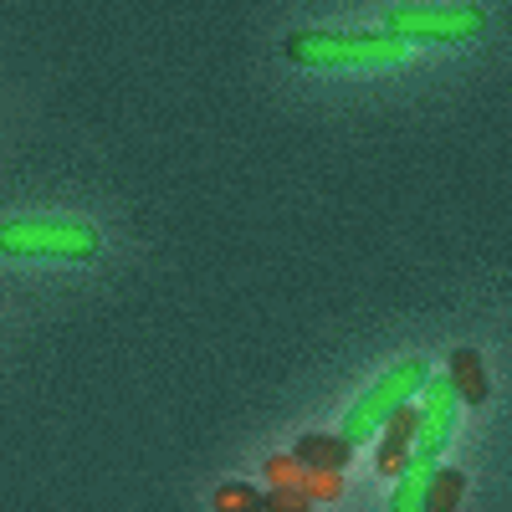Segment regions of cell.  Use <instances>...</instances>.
Wrapping results in <instances>:
<instances>
[{"mask_svg": "<svg viewBox=\"0 0 512 512\" xmlns=\"http://www.w3.org/2000/svg\"><path fill=\"white\" fill-rule=\"evenodd\" d=\"M282 52L297 67H390L405 62L410 41L390 31H292Z\"/></svg>", "mask_w": 512, "mask_h": 512, "instance_id": "1", "label": "cell"}, {"mask_svg": "<svg viewBox=\"0 0 512 512\" xmlns=\"http://www.w3.org/2000/svg\"><path fill=\"white\" fill-rule=\"evenodd\" d=\"M103 246L98 226L77 216H26L0 221V251L6 256H57V262H93Z\"/></svg>", "mask_w": 512, "mask_h": 512, "instance_id": "2", "label": "cell"}, {"mask_svg": "<svg viewBox=\"0 0 512 512\" xmlns=\"http://www.w3.org/2000/svg\"><path fill=\"white\" fill-rule=\"evenodd\" d=\"M425 379H431V364H425V359H405V364H395L379 384H369V390L354 400V410L344 415V441H349V446L374 441V436H379V425H384V415H390L395 405H405V400H415Z\"/></svg>", "mask_w": 512, "mask_h": 512, "instance_id": "3", "label": "cell"}, {"mask_svg": "<svg viewBox=\"0 0 512 512\" xmlns=\"http://www.w3.org/2000/svg\"><path fill=\"white\" fill-rule=\"evenodd\" d=\"M482 26V6H390L384 16V31L400 41H472Z\"/></svg>", "mask_w": 512, "mask_h": 512, "instance_id": "4", "label": "cell"}, {"mask_svg": "<svg viewBox=\"0 0 512 512\" xmlns=\"http://www.w3.org/2000/svg\"><path fill=\"white\" fill-rule=\"evenodd\" d=\"M420 425H415V441H410V451H420V456H441L446 451V441H451V425H456V410H461V400H456V390L446 384V374L441 379H425L420 384Z\"/></svg>", "mask_w": 512, "mask_h": 512, "instance_id": "5", "label": "cell"}, {"mask_svg": "<svg viewBox=\"0 0 512 512\" xmlns=\"http://www.w3.org/2000/svg\"><path fill=\"white\" fill-rule=\"evenodd\" d=\"M431 472H436V456L410 451V461L390 477V482H395V492H390V512H420V502H425V482H431Z\"/></svg>", "mask_w": 512, "mask_h": 512, "instance_id": "6", "label": "cell"}, {"mask_svg": "<svg viewBox=\"0 0 512 512\" xmlns=\"http://www.w3.org/2000/svg\"><path fill=\"white\" fill-rule=\"evenodd\" d=\"M446 384L456 390V400L461 405H482L487 400V369H482V354L477 349H456L451 354V369H446Z\"/></svg>", "mask_w": 512, "mask_h": 512, "instance_id": "7", "label": "cell"}, {"mask_svg": "<svg viewBox=\"0 0 512 512\" xmlns=\"http://www.w3.org/2000/svg\"><path fill=\"white\" fill-rule=\"evenodd\" d=\"M292 456L308 466V472H344V466L354 461V446L344 436H303L292 446Z\"/></svg>", "mask_w": 512, "mask_h": 512, "instance_id": "8", "label": "cell"}, {"mask_svg": "<svg viewBox=\"0 0 512 512\" xmlns=\"http://www.w3.org/2000/svg\"><path fill=\"white\" fill-rule=\"evenodd\" d=\"M461 497H466V472H456V466H436L431 482H425L420 512H456Z\"/></svg>", "mask_w": 512, "mask_h": 512, "instance_id": "9", "label": "cell"}, {"mask_svg": "<svg viewBox=\"0 0 512 512\" xmlns=\"http://www.w3.org/2000/svg\"><path fill=\"white\" fill-rule=\"evenodd\" d=\"M415 425H420V405H395L390 415H384V425H379V441H400V446H410L415 441Z\"/></svg>", "mask_w": 512, "mask_h": 512, "instance_id": "10", "label": "cell"}, {"mask_svg": "<svg viewBox=\"0 0 512 512\" xmlns=\"http://www.w3.org/2000/svg\"><path fill=\"white\" fill-rule=\"evenodd\" d=\"M216 512H262V492L246 482H221L216 487Z\"/></svg>", "mask_w": 512, "mask_h": 512, "instance_id": "11", "label": "cell"}, {"mask_svg": "<svg viewBox=\"0 0 512 512\" xmlns=\"http://www.w3.org/2000/svg\"><path fill=\"white\" fill-rule=\"evenodd\" d=\"M303 477H308V466L297 461L292 451L267 456V487H303Z\"/></svg>", "mask_w": 512, "mask_h": 512, "instance_id": "12", "label": "cell"}, {"mask_svg": "<svg viewBox=\"0 0 512 512\" xmlns=\"http://www.w3.org/2000/svg\"><path fill=\"white\" fill-rule=\"evenodd\" d=\"M262 512H313V497L303 487H267L262 492Z\"/></svg>", "mask_w": 512, "mask_h": 512, "instance_id": "13", "label": "cell"}, {"mask_svg": "<svg viewBox=\"0 0 512 512\" xmlns=\"http://www.w3.org/2000/svg\"><path fill=\"white\" fill-rule=\"evenodd\" d=\"M303 492L313 502H338V497H344V472H308L303 477Z\"/></svg>", "mask_w": 512, "mask_h": 512, "instance_id": "14", "label": "cell"}, {"mask_svg": "<svg viewBox=\"0 0 512 512\" xmlns=\"http://www.w3.org/2000/svg\"><path fill=\"white\" fill-rule=\"evenodd\" d=\"M410 461V446H400V441H379V456H374V472L379 477H395L400 466Z\"/></svg>", "mask_w": 512, "mask_h": 512, "instance_id": "15", "label": "cell"}]
</instances>
